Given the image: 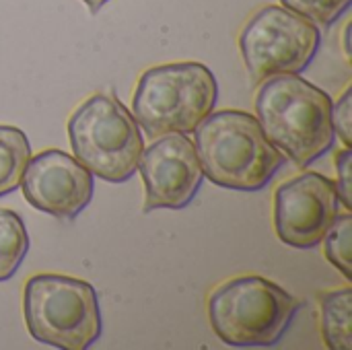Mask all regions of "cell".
I'll use <instances>...</instances> for the list:
<instances>
[{"instance_id":"8fae6325","label":"cell","mask_w":352,"mask_h":350,"mask_svg":"<svg viewBox=\"0 0 352 350\" xmlns=\"http://www.w3.org/2000/svg\"><path fill=\"white\" fill-rule=\"evenodd\" d=\"M320 307H322V336L326 347L330 350L351 349V287L322 293Z\"/></svg>"},{"instance_id":"5bb4252c","label":"cell","mask_w":352,"mask_h":350,"mask_svg":"<svg viewBox=\"0 0 352 350\" xmlns=\"http://www.w3.org/2000/svg\"><path fill=\"white\" fill-rule=\"evenodd\" d=\"M324 256L326 260L346 278L351 281V245H352V217L346 210L344 215L338 212L332 227L324 235Z\"/></svg>"},{"instance_id":"9a60e30c","label":"cell","mask_w":352,"mask_h":350,"mask_svg":"<svg viewBox=\"0 0 352 350\" xmlns=\"http://www.w3.org/2000/svg\"><path fill=\"white\" fill-rule=\"evenodd\" d=\"M285 8L314 21L316 25L336 23L351 6V0H280Z\"/></svg>"},{"instance_id":"ba28073f","label":"cell","mask_w":352,"mask_h":350,"mask_svg":"<svg viewBox=\"0 0 352 350\" xmlns=\"http://www.w3.org/2000/svg\"><path fill=\"white\" fill-rule=\"evenodd\" d=\"M340 212L336 182L307 171L274 192V231L278 239L297 250L318 248Z\"/></svg>"},{"instance_id":"7a4b0ae2","label":"cell","mask_w":352,"mask_h":350,"mask_svg":"<svg viewBox=\"0 0 352 350\" xmlns=\"http://www.w3.org/2000/svg\"><path fill=\"white\" fill-rule=\"evenodd\" d=\"M254 107L270 142L297 167H309L334 144V101L299 74H276L262 80Z\"/></svg>"},{"instance_id":"7c38bea8","label":"cell","mask_w":352,"mask_h":350,"mask_svg":"<svg viewBox=\"0 0 352 350\" xmlns=\"http://www.w3.org/2000/svg\"><path fill=\"white\" fill-rule=\"evenodd\" d=\"M31 157V142L16 126L0 124V198L14 192Z\"/></svg>"},{"instance_id":"4fadbf2b","label":"cell","mask_w":352,"mask_h":350,"mask_svg":"<svg viewBox=\"0 0 352 350\" xmlns=\"http://www.w3.org/2000/svg\"><path fill=\"white\" fill-rule=\"evenodd\" d=\"M29 252V235L19 212L0 208V283L14 276Z\"/></svg>"},{"instance_id":"52a82bcc","label":"cell","mask_w":352,"mask_h":350,"mask_svg":"<svg viewBox=\"0 0 352 350\" xmlns=\"http://www.w3.org/2000/svg\"><path fill=\"white\" fill-rule=\"evenodd\" d=\"M322 45L320 27L276 4L256 10L239 33V50L254 83L276 74H301Z\"/></svg>"},{"instance_id":"9c48e42d","label":"cell","mask_w":352,"mask_h":350,"mask_svg":"<svg viewBox=\"0 0 352 350\" xmlns=\"http://www.w3.org/2000/svg\"><path fill=\"white\" fill-rule=\"evenodd\" d=\"M138 171L144 184L142 212L146 215L159 208H188L204 179L196 146L188 134L153 138L142 151Z\"/></svg>"},{"instance_id":"8992f818","label":"cell","mask_w":352,"mask_h":350,"mask_svg":"<svg viewBox=\"0 0 352 350\" xmlns=\"http://www.w3.org/2000/svg\"><path fill=\"white\" fill-rule=\"evenodd\" d=\"M68 140L74 159L93 175L122 184L136 171L144 140L134 113L113 95L95 93L68 120Z\"/></svg>"},{"instance_id":"277c9868","label":"cell","mask_w":352,"mask_h":350,"mask_svg":"<svg viewBox=\"0 0 352 350\" xmlns=\"http://www.w3.org/2000/svg\"><path fill=\"white\" fill-rule=\"evenodd\" d=\"M23 318L33 340L62 350H87L103 332L91 283L66 274H35L23 289Z\"/></svg>"},{"instance_id":"5b68a950","label":"cell","mask_w":352,"mask_h":350,"mask_svg":"<svg viewBox=\"0 0 352 350\" xmlns=\"http://www.w3.org/2000/svg\"><path fill=\"white\" fill-rule=\"evenodd\" d=\"M299 301L264 276H237L208 297V320L229 347H274L291 328Z\"/></svg>"},{"instance_id":"e0dca14e","label":"cell","mask_w":352,"mask_h":350,"mask_svg":"<svg viewBox=\"0 0 352 350\" xmlns=\"http://www.w3.org/2000/svg\"><path fill=\"white\" fill-rule=\"evenodd\" d=\"M351 163H352V151L351 149H342L336 153V190H338V198L342 202V206L351 212L352 210V196H351Z\"/></svg>"},{"instance_id":"6da1fadb","label":"cell","mask_w":352,"mask_h":350,"mask_svg":"<svg viewBox=\"0 0 352 350\" xmlns=\"http://www.w3.org/2000/svg\"><path fill=\"white\" fill-rule=\"evenodd\" d=\"M194 134L204 177L225 190L260 192L287 163V155L270 142L258 118L241 109L208 113Z\"/></svg>"},{"instance_id":"d6986e66","label":"cell","mask_w":352,"mask_h":350,"mask_svg":"<svg viewBox=\"0 0 352 350\" xmlns=\"http://www.w3.org/2000/svg\"><path fill=\"white\" fill-rule=\"evenodd\" d=\"M349 31H351V23L344 27V54H346V58H351V47H349Z\"/></svg>"},{"instance_id":"ac0fdd59","label":"cell","mask_w":352,"mask_h":350,"mask_svg":"<svg viewBox=\"0 0 352 350\" xmlns=\"http://www.w3.org/2000/svg\"><path fill=\"white\" fill-rule=\"evenodd\" d=\"M87 6H89V10L93 12V14H97L99 10H101V6L105 4V2H109V0H82Z\"/></svg>"},{"instance_id":"30bf717a","label":"cell","mask_w":352,"mask_h":350,"mask_svg":"<svg viewBox=\"0 0 352 350\" xmlns=\"http://www.w3.org/2000/svg\"><path fill=\"white\" fill-rule=\"evenodd\" d=\"M93 177L72 155L47 149L29 157L19 186L35 210L62 221H74L93 200Z\"/></svg>"},{"instance_id":"3957f363","label":"cell","mask_w":352,"mask_h":350,"mask_svg":"<svg viewBox=\"0 0 352 350\" xmlns=\"http://www.w3.org/2000/svg\"><path fill=\"white\" fill-rule=\"evenodd\" d=\"M219 83L200 62H173L142 72L132 97V113L148 138L192 134L212 113Z\"/></svg>"},{"instance_id":"2e32d148","label":"cell","mask_w":352,"mask_h":350,"mask_svg":"<svg viewBox=\"0 0 352 350\" xmlns=\"http://www.w3.org/2000/svg\"><path fill=\"white\" fill-rule=\"evenodd\" d=\"M332 124L334 134L344 142L346 149L352 146V87H349L338 99L336 107H332Z\"/></svg>"}]
</instances>
